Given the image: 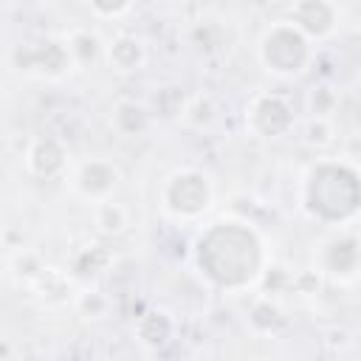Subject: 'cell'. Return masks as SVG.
<instances>
[{"label": "cell", "mask_w": 361, "mask_h": 361, "mask_svg": "<svg viewBox=\"0 0 361 361\" xmlns=\"http://www.w3.org/2000/svg\"><path fill=\"white\" fill-rule=\"evenodd\" d=\"M361 203V183L358 175L347 166L322 164L310 172L307 183V206L322 220H344Z\"/></svg>", "instance_id": "6da1fadb"}, {"label": "cell", "mask_w": 361, "mask_h": 361, "mask_svg": "<svg viewBox=\"0 0 361 361\" xmlns=\"http://www.w3.org/2000/svg\"><path fill=\"white\" fill-rule=\"evenodd\" d=\"M259 56L274 73L282 76L299 73L302 65L307 62V39L293 23H279L265 31L259 42Z\"/></svg>", "instance_id": "7a4b0ae2"}, {"label": "cell", "mask_w": 361, "mask_h": 361, "mask_svg": "<svg viewBox=\"0 0 361 361\" xmlns=\"http://www.w3.org/2000/svg\"><path fill=\"white\" fill-rule=\"evenodd\" d=\"M164 200H166L169 212H175L178 217H195L209 206L212 189L200 172L183 169V172H175L169 178V183L164 189Z\"/></svg>", "instance_id": "3957f363"}, {"label": "cell", "mask_w": 361, "mask_h": 361, "mask_svg": "<svg viewBox=\"0 0 361 361\" xmlns=\"http://www.w3.org/2000/svg\"><path fill=\"white\" fill-rule=\"evenodd\" d=\"M116 183H118V169L110 161H99V158L96 161H87L76 172V189L87 200H96V203L107 200L113 195Z\"/></svg>", "instance_id": "277c9868"}, {"label": "cell", "mask_w": 361, "mask_h": 361, "mask_svg": "<svg viewBox=\"0 0 361 361\" xmlns=\"http://www.w3.org/2000/svg\"><path fill=\"white\" fill-rule=\"evenodd\" d=\"M290 17L293 25L307 37H324L336 25V8L330 0H296Z\"/></svg>", "instance_id": "5b68a950"}, {"label": "cell", "mask_w": 361, "mask_h": 361, "mask_svg": "<svg viewBox=\"0 0 361 361\" xmlns=\"http://www.w3.org/2000/svg\"><path fill=\"white\" fill-rule=\"evenodd\" d=\"M251 127L262 135H279L290 127V110L279 96H259L251 104Z\"/></svg>", "instance_id": "8992f818"}, {"label": "cell", "mask_w": 361, "mask_h": 361, "mask_svg": "<svg viewBox=\"0 0 361 361\" xmlns=\"http://www.w3.org/2000/svg\"><path fill=\"white\" fill-rule=\"evenodd\" d=\"M25 166L37 178H54L65 166V149L56 138H37L25 152Z\"/></svg>", "instance_id": "52a82bcc"}, {"label": "cell", "mask_w": 361, "mask_h": 361, "mask_svg": "<svg viewBox=\"0 0 361 361\" xmlns=\"http://www.w3.org/2000/svg\"><path fill=\"white\" fill-rule=\"evenodd\" d=\"M361 259V245L353 234H338L324 245V265L336 276H347Z\"/></svg>", "instance_id": "ba28073f"}, {"label": "cell", "mask_w": 361, "mask_h": 361, "mask_svg": "<svg viewBox=\"0 0 361 361\" xmlns=\"http://www.w3.org/2000/svg\"><path fill=\"white\" fill-rule=\"evenodd\" d=\"M141 62H144V48L133 37H118L110 45V65L116 71H138Z\"/></svg>", "instance_id": "9c48e42d"}, {"label": "cell", "mask_w": 361, "mask_h": 361, "mask_svg": "<svg viewBox=\"0 0 361 361\" xmlns=\"http://www.w3.org/2000/svg\"><path fill=\"white\" fill-rule=\"evenodd\" d=\"M113 127L121 135H138L147 127V113L135 102H118L113 107Z\"/></svg>", "instance_id": "30bf717a"}, {"label": "cell", "mask_w": 361, "mask_h": 361, "mask_svg": "<svg viewBox=\"0 0 361 361\" xmlns=\"http://www.w3.org/2000/svg\"><path fill=\"white\" fill-rule=\"evenodd\" d=\"M93 220H96L99 231H104V234H118V231L127 228V209H124L121 203L102 200V203H96Z\"/></svg>", "instance_id": "8fae6325"}, {"label": "cell", "mask_w": 361, "mask_h": 361, "mask_svg": "<svg viewBox=\"0 0 361 361\" xmlns=\"http://www.w3.org/2000/svg\"><path fill=\"white\" fill-rule=\"evenodd\" d=\"M180 113H183L186 121H195V127H206V124H212L214 116H217L214 102H212V96H206V93H197L195 99H189Z\"/></svg>", "instance_id": "7c38bea8"}, {"label": "cell", "mask_w": 361, "mask_h": 361, "mask_svg": "<svg viewBox=\"0 0 361 361\" xmlns=\"http://www.w3.org/2000/svg\"><path fill=\"white\" fill-rule=\"evenodd\" d=\"M68 51H71V56H73L76 62L87 65V62H93L96 54H99V39H96L90 31H73V37H71V42H68Z\"/></svg>", "instance_id": "4fadbf2b"}, {"label": "cell", "mask_w": 361, "mask_h": 361, "mask_svg": "<svg viewBox=\"0 0 361 361\" xmlns=\"http://www.w3.org/2000/svg\"><path fill=\"white\" fill-rule=\"evenodd\" d=\"M307 102H310V113L316 118H327L333 113V107H336V93L330 87H313Z\"/></svg>", "instance_id": "5bb4252c"}, {"label": "cell", "mask_w": 361, "mask_h": 361, "mask_svg": "<svg viewBox=\"0 0 361 361\" xmlns=\"http://www.w3.org/2000/svg\"><path fill=\"white\" fill-rule=\"evenodd\" d=\"M87 3H90L93 11L102 14V17H116V14H121V11L130 6V0H87Z\"/></svg>", "instance_id": "9a60e30c"}, {"label": "cell", "mask_w": 361, "mask_h": 361, "mask_svg": "<svg viewBox=\"0 0 361 361\" xmlns=\"http://www.w3.org/2000/svg\"><path fill=\"white\" fill-rule=\"evenodd\" d=\"M307 141L313 144H330V121L327 118H316L307 130Z\"/></svg>", "instance_id": "2e32d148"}]
</instances>
